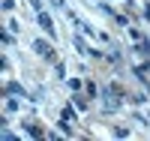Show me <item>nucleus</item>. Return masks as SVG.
Here are the masks:
<instances>
[{
    "mask_svg": "<svg viewBox=\"0 0 150 141\" xmlns=\"http://www.w3.org/2000/svg\"><path fill=\"white\" fill-rule=\"evenodd\" d=\"M33 48H36V54H39V57H45V60H54V48L48 45V42L36 39V42H33Z\"/></svg>",
    "mask_w": 150,
    "mask_h": 141,
    "instance_id": "f257e3e1",
    "label": "nucleus"
},
{
    "mask_svg": "<svg viewBox=\"0 0 150 141\" xmlns=\"http://www.w3.org/2000/svg\"><path fill=\"white\" fill-rule=\"evenodd\" d=\"M39 27H42V30H45L48 36H54V21H51V18H48V15H45V12H39Z\"/></svg>",
    "mask_w": 150,
    "mask_h": 141,
    "instance_id": "f03ea898",
    "label": "nucleus"
},
{
    "mask_svg": "<svg viewBox=\"0 0 150 141\" xmlns=\"http://www.w3.org/2000/svg\"><path fill=\"white\" fill-rule=\"evenodd\" d=\"M114 96H117V93H111V90H108V96H105V102H102V108H105V111H117V108H120V102H117Z\"/></svg>",
    "mask_w": 150,
    "mask_h": 141,
    "instance_id": "7ed1b4c3",
    "label": "nucleus"
},
{
    "mask_svg": "<svg viewBox=\"0 0 150 141\" xmlns=\"http://www.w3.org/2000/svg\"><path fill=\"white\" fill-rule=\"evenodd\" d=\"M24 129H27V135H33V138H42V129H39V126H33V123H24Z\"/></svg>",
    "mask_w": 150,
    "mask_h": 141,
    "instance_id": "20e7f679",
    "label": "nucleus"
},
{
    "mask_svg": "<svg viewBox=\"0 0 150 141\" xmlns=\"http://www.w3.org/2000/svg\"><path fill=\"white\" fill-rule=\"evenodd\" d=\"M72 99H75V108H78V111H84V108H87V99H84L78 90H75V96H72Z\"/></svg>",
    "mask_w": 150,
    "mask_h": 141,
    "instance_id": "39448f33",
    "label": "nucleus"
},
{
    "mask_svg": "<svg viewBox=\"0 0 150 141\" xmlns=\"http://www.w3.org/2000/svg\"><path fill=\"white\" fill-rule=\"evenodd\" d=\"M57 126H60V132H63V135H72V126H69V120H66V117H60V123H57Z\"/></svg>",
    "mask_w": 150,
    "mask_h": 141,
    "instance_id": "423d86ee",
    "label": "nucleus"
},
{
    "mask_svg": "<svg viewBox=\"0 0 150 141\" xmlns=\"http://www.w3.org/2000/svg\"><path fill=\"white\" fill-rule=\"evenodd\" d=\"M6 93H24V90H21V84L12 81V84H6Z\"/></svg>",
    "mask_w": 150,
    "mask_h": 141,
    "instance_id": "0eeeda50",
    "label": "nucleus"
},
{
    "mask_svg": "<svg viewBox=\"0 0 150 141\" xmlns=\"http://www.w3.org/2000/svg\"><path fill=\"white\" fill-rule=\"evenodd\" d=\"M114 135H117V138H126L129 129H126V126H114Z\"/></svg>",
    "mask_w": 150,
    "mask_h": 141,
    "instance_id": "6e6552de",
    "label": "nucleus"
},
{
    "mask_svg": "<svg viewBox=\"0 0 150 141\" xmlns=\"http://www.w3.org/2000/svg\"><path fill=\"white\" fill-rule=\"evenodd\" d=\"M15 9V0H3V12H12Z\"/></svg>",
    "mask_w": 150,
    "mask_h": 141,
    "instance_id": "1a4fd4ad",
    "label": "nucleus"
},
{
    "mask_svg": "<svg viewBox=\"0 0 150 141\" xmlns=\"http://www.w3.org/2000/svg\"><path fill=\"white\" fill-rule=\"evenodd\" d=\"M30 3H33V9H36V12H42V0H30Z\"/></svg>",
    "mask_w": 150,
    "mask_h": 141,
    "instance_id": "9d476101",
    "label": "nucleus"
},
{
    "mask_svg": "<svg viewBox=\"0 0 150 141\" xmlns=\"http://www.w3.org/2000/svg\"><path fill=\"white\" fill-rule=\"evenodd\" d=\"M147 75H150V66H147Z\"/></svg>",
    "mask_w": 150,
    "mask_h": 141,
    "instance_id": "9b49d317",
    "label": "nucleus"
},
{
    "mask_svg": "<svg viewBox=\"0 0 150 141\" xmlns=\"http://www.w3.org/2000/svg\"><path fill=\"white\" fill-rule=\"evenodd\" d=\"M126 3H129V0H126Z\"/></svg>",
    "mask_w": 150,
    "mask_h": 141,
    "instance_id": "f8f14e48",
    "label": "nucleus"
}]
</instances>
